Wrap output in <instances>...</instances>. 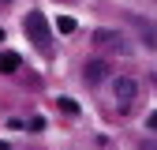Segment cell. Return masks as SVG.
I'll return each instance as SVG.
<instances>
[{
	"instance_id": "cell-1",
	"label": "cell",
	"mask_w": 157,
	"mask_h": 150,
	"mask_svg": "<svg viewBox=\"0 0 157 150\" xmlns=\"http://www.w3.org/2000/svg\"><path fill=\"white\" fill-rule=\"evenodd\" d=\"M23 26H26V34H30V41L37 45V49H52V30H49V19L41 15V11H26V19H23Z\"/></svg>"
},
{
	"instance_id": "cell-2",
	"label": "cell",
	"mask_w": 157,
	"mask_h": 150,
	"mask_svg": "<svg viewBox=\"0 0 157 150\" xmlns=\"http://www.w3.org/2000/svg\"><path fill=\"white\" fill-rule=\"evenodd\" d=\"M94 45H101V49H112V53H124V56H131V45L124 41V34H120V30H109V26L94 30Z\"/></svg>"
},
{
	"instance_id": "cell-3",
	"label": "cell",
	"mask_w": 157,
	"mask_h": 150,
	"mask_svg": "<svg viewBox=\"0 0 157 150\" xmlns=\"http://www.w3.org/2000/svg\"><path fill=\"white\" fill-rule=\"evenodd\" d=\"M112 94H116V105H120V109H127L135 98H139V79H131V75H116Z\"/></svg>"
},
{
	"instance_id": "cell-4",
	"label": "cell",
	"mask_w": 157,
	"mask_h": 150,
	"mask_svg": "<svg viewBox=\"0 0 157 150\" xmlns=\"http://www.w3.org/2000/svg\"><path fill=\"white\" fill-rule=\"evenodd\" d=\"M127 19H131V26L139 30L142 45L146 49H157V23H153V19H146V15H127Z\"/></svg>"
},
{
	"instance_id": "cell-5",
	"label": "cell",
	"mask_w": 157,
	"mask_h": 150,
	"mask_svg": "<svg viewBox=\"0 0 157 150\" xmlns=\"http://www.w3.org/2000/svg\"><path fill=\"white\" fill-rule=\"evenodd\" d=\"M82 75H86V83H105V75H109V64L105 60H86V68H82Z\"/></svg>"
},
{
	"instance_id": "cell-6",
	"label": "cell",
	"mask_w": 157,
	"mask_h": 150,
	"mask_svg": "<svg viewBox=\"0 0 157 150\" xmlns=\"http://www.w3.org/2000/svg\"><path fill=\"white\" fill-rule=\"evenodd\" d=\"M19 53H0V75H11V71H19Z\"/></svg>"
},
{
	"instance_id": "cell-7",
	"label": "cell",
	"mask_w": 157,
	"mask_h": 150,
	"mask_svg": "<svg viewBox=\"0 0 157 150\" xmlns=\"http://www.w3.org/2000/svg\"><path fill=\"white\" fill-rule=\"evenodd\" d=\"M56 105H60V112H67V116L78 112V101H75V98H56Z\"/></svg>"
},
{
	"instance_id": "cell-8",
	"label": "cell",
	"mask_w": 157,
	"mask_h": 150,
	"mask_svg": "<svg viewBox=\"0 0 157 150\" xmlns=\"http://www.w3.org/2000/svg\"><path fill=\"white\" fill-rule=\"evenodd\" d=\"M56 26H60V34H75V19H71V15H60Z\"/></svg>"
},
{
	"instance_id": "cell-9",
	"label": "cell",
	"mask_w": 157,
	"mask_h": 150,
	"mask_svg": "<svg viewBox=\"0 0 157 150\" xmlns=\"http://www.w3.org/2000/svg\"><path fill=\"white\" fill-rule=\"evenodd\" d=\"M146 128H150V131H157V109H153L150 116H146Z\"/></svg>"
},
{
	"instance_id": "cell-10",
	"label": "cell",
	"mask_w": 157,
	"mask_h": 150,
	"mask_svg": "<svg viewBox=\"0 0 157 150\" xmlns=\"http://www.w3.org/2000/svg\"><path fill=\"white\" fill-rule=\"evenodd\" d=\"M142 150H157V139H142Z\"/></svg>"
},
{
	"instance_id": "cell-11",
	"label": "cell",
	"mask_w": 157,
	"mask_h": 150,
	"mask_svg": "<svg viewBox=\"0 0 157 150\" xmlns=\"http://www.w3.org/2000/svg\"><path fill=\"white\" fill-rule=\"evenodd\" d=\"M0 41H4V26H0Z\"/></svg>"
},
{
	"instance_id": "cell-12",
	"label": "cell",
	"mask_w": 157,
	"mask_h": 150,
	"mask_svg": "<svg viewBox=\"0 0 157 150\" xmlns=\"http://www.w3.org/2000/svg\"><path fill=\"white\" fill-rule=\"evenodd\" d=\"M0 150H8V143H0Z\"/></svg>"
}]
</instances>
